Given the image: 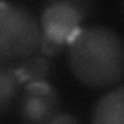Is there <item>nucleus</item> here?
<instances>
[{"instance_id": "f257e3e1", "label": "nucleus", "mask_w": 124, "mask_h": 124, "mask_svg": "<svg viewBox=\"0 0 124 124\" xmlns=\"http://www.w3.org/2000/svg\"><path fill=\"white\" fill-rule=\"evenodd\" d=\"M70 70L88 88H108L124 78V40L102 25L79 26L67 42Z\"/></svg>"}, {"instance_id": "f03ea898", "label": "nucleus", "mask_w": 124, "mask_h": 124, "mask_svg": "<svg viewBox=\"0 0 124 124\" xmlns=\"http://www.w3.org/2000/svg\"><path fill=\"white\" fill-rule=\"evenodd\" d=\"M40 40V22L30 9L14 2H0V54L6 61L36 53Z\"/></svg>"}, {"instance_id": "7ed1b4c3", "label": "nucleus", "mask_w": 124, "mask_h": 124, "mask_svg": "<svg viewBox=\"0 0 124 124\" xmlns=\"http://www.w3.org/2000/svg\"><path fill=\"white\" fill-rule=\"evenodd\" d=\"M61 108L59 93L44 81L25 85L17 104V113L25 123H51L61 113Z\"/></svg>"}, {"instance_id": "20e7f679", "label": "nucleus", "mask_w": 124, "mask_h": 124, "mask_svg": "<svg viewBox=\"0 0 124 124\" xmlns=\"http://www.w3.org/2000/svg\"><path fill=\"white\" fill-rule=\"evenodd\" d=\"M82 19L67 6L54 5L42 11V34L56 42L67 45L68 39L79 28Z\"/></svg>"}, {"instance_id": "39448f33", "label": "nucleus", "mask_w": 124, "mask_h": 124, "mask_svg": "<svg viewBox=\"0 0 124 124\" xmlns=\"http://www.w3.org/2000/svg\"><path fill=\"white\" fill-rule=\"evenodd\" d=\"M90 121L124 124V85L107 92L96 101Z\"/></svg>"}, {"instance_id": "423d86ee", "label": "nucleus", "mask_w": 124, "mask_h": 124, "mask_svg": "<svg viewBox=\"0 0 124 124\" xmlns=\"http://www.w3.org/2000/svg\"><path fill=\"white\" fill-rule=\"evenodd\" d=\"M14 70L17 73L22 84H34L44 82L51 73V64L42 53H33L30 56H25L17 61L14 65Z\"/></svg>"}, {"instance_id": "0eeeda50", "label": "nucleus", "mask_w": 124, "mask_h": 124, "mask_svg": "<svg viewBox=\"0 0 124 124\" xmlns=\"http://www.w3.org/2000/svg\"><path fill=\"white\" fill-rule=\"evenodd\" d=\"M22 85L14 67L6 65V62H0V116L11 110L19 98Z\"/></svg>"}, {"instance_id": "6e6552de", "label": "nucleus", "mask_w": 124, "mask_h": 124, "mask_svg": "<svg viewBox=\"0 0 124 124\" xmlns=\"http://www.w3.org/2000/svg\"><path fill=\"white\" fill-rule=\"evenodd\" d=\"M54 5L67 6L70 9H73L84 22V20H87V19H90L96 14L99 0H42L40 9L44 11L46 8L54 6Z\"/></svg>"}, {"instance_id": "1a4fd4ad", "label": "nucleus", "mask_w": 124, "mask_h": 124, "mask_svg": "<svg viewBox=\"0 0 124 124\" xmlns=\"http://www.w3.org/2000/svg\"><path fill=\"white\" fill-rule=\"evenodd\" d=\"M67 48L65 44H61V42H56L53 39L46 37L42 34V40H40V45H39V53H42L44 56H50V57H54V56H59V54Z\"/></svg>"}, {"instance_id": "9d476101", "label": "nucleus", "mask_w": 124, "mask_h": 124, "mask_svg": "<svg viewBox=\"0 0 124 124\" xmlns=\"http://www.w3.org/2000/svg\"><path fill=\"white\" fill-rule=\"evenodd\" d=\"M51 123H79V119L75 118V116H70V115H57L53 118Z\"/></svg>"}, {"instance_id": "9b49d317", "label": "nucleus", "mask_w": 124, "mask_h": 124, "mask_svg": "<svg viewBox=\"0 0 124 124\" xmlns=\"http://www.w3.org/2000/svg\"><path fill=\"white\" fill-rule=\"evenodd\" d=\"M0 62H6V59H5V57L2 56V54H0Z\"/></svg>"}]
</instances>
